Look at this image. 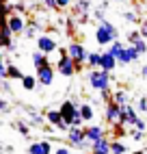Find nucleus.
Returning a JSON list of instances; mask_svg holds the SVG:
<instances>
[{
    "instance_id": "f257e3e1",
    "label": "nucleus",
    "mask_w": 147,
    "mask_h": 154,
    "mask_svg": "<svg viewBox=\"0 0 147 154\" xmlns=\"http://www.w3.org/2000/svg\"><path fill=\"white\" fill-rule=\"evenodd\" d=\"M93 37H95L98 46H110L112 42H117V39H119V30H117V26H115L112 22L102 20V22H98Z\"/></svg>"
},
{
    "instance_id": "f03ea898",
    "label": "nucleus",
    "mask_w": 147,
    "mask_h": 154,
    "mask_svg": "<svg viewBox=\"0 0 147 154\" xmlns=\"http://www.w3.org/2000/svg\"><path fill=\"white\" fill-rule=\"evenodd\" d=\"M67 146L76 150H91V143L87 141V132L82 126H69L67 130Z\"/></svg>"
},
{
    "instance_id": "7ed1b4c3",
    "label": "nucleus",
    "mask_w": 147,
    "mask_h": 154,
    "mask_svg": "<svg viewBox=\"0 0 147 154\" xmlns=\"http://www.w3.org/2000/svg\"><path fill=\"white\" fill-rule=\"evenodd\" d=\"M89 85L93 91H108L110 89V72H104V69H91L89 72Z\"/></svg>"
},
{
    "instance_id": "20e7f679",
    "label": "nucleus",
    "mask_w": 147,
    "mask_h": 154,
    "mask_svg": "<svg viewBox=\"0 0 147 154\" xmlns=\"http://www.w3.org/2000/svg\"><path fill=\"white\" fill-rule=\"evenodd\" d=\"M80 67H82V65H78V63H76V61H74L69 54L56 61V72H58L61 76H65V78H71V76L76 74Z\"/></svg>"
},
{
    "instance_id": "39448f33",
    "label": "nucleus",
    "mask_w": 147,
    "mask_h": 154,
    "mask_svg": "<svg viewBox=\"0 0 147 154\" xmlns=\"http://www.w3.org/2000/svg\"><path fill=\"white\" fill-rule=\"evenodd\" d=\"M136 122H139V111L136 106L132 104H123L121 106V115H119V126H136Z\"/></svg>"
},
{
    "instance_id": "423d86ee",
    "label": "nucleus",
    "mask_w": 147,
    "mask_h": 154,
    "mask_svg": "<svg viewBox=\"0 0 147 154\" xmlns=\"http://www.w3.org/2000/svg\"><path fill=\"white\" fill-rule=\"evenodd\" d=\"M58 111H61V115H63V122H65L67 126H74V117L78 115V102L65 100V102L58 106Z\"/></svg>"
},
{
    "instance_id": "0eeeda50",
    "label": "nucleus",
    "mask_w": 147,
    "mask_h": 154,
    "mask_svg": "<svg viewBox=\"0 0 147 154\" xmlns=\"http://www.w3.org/2000/svg\"><path fill=\"white\" fill-rule=\"evenodd\" d=\"M119 115H121V104H117L115 100H108L106 106H104V119H106L108 124L117 126L119 124Z\"/></svg>"
},
{
    "instance_id": "6e6552de",
    "label": "nucleus",
    "mask_w": 147,
    "mask_h": 154,
    "mask_svg": "<svg viewBox=\"0 0 147 154\" xmlns=\"http://www.w3.org/2000/svg\"><path fill=\"white\" fill-rule=\"evenodd\" d=\"M35 76H37V83L41 87H50L52 83H54V78H56V67H52V65H46V67H41L35 72Z\"/></svg>"
},
{
    "instance_id": "1a4fd4ad",
    "label": "nucleus",
    "mask_w": 147,
    "mask_h": 154,
    "mask_svg": "<svg viewBox=\"0 0 147 154\" xmlns=\"http://www.w3.org/2000/svg\"><path fill=\"white\" fill-rule=\"evenodd\" d=\"M67 54L74 59V61H76V63L78 65H85L87 63V48L85 46H82V44H78V42H71L69 46H67Z\"/></svg>"
},
{
    "instance_id": "9d476101",
    "label": "nucleus",
    "mask_w": 147,
    "mask_h": 154,
    "mask_svg": "<svg viewBox=\"0 0 147 154\" xmlns=\"http://www.w3.org/2000/svg\"><path fill=\"white\" fill-rule=\"evenodd\" d=\"M139 52H136V48L134 46H128L125 44V48L121 50V54L117 57V63L121 65V67H128V65H132V63H136V61H139Z\"/></svg>"
},
{
    "instance_id": "9b49d317",
    "label": "nucleus",
    "mask_w": 147,
    "mask_h": 154,
    "mask_svg": "<svg viewBox=\"0 0 147 154\" xmlns=\"http://www.w3.org/2000/svg\"><path fill=\"white\" fill-rule=\"evenodd\" d=\"M26 152L28 154H54V148H52L50 139H37V141H30Z\"/></svg>"
},
{
    "instance_id": "f8f14e48",
    "label": "nucleus",
    "mask_w": 147,
    "mask_h": 154,
    "mask_svg": "<svg viewBox=\"0 0 147 154\" xmlns=\"http://www.w3.org/2000/svg\"><path fill=\"white\" fill-rule=\"evenodd\" d=\"M37 50H41L44 54L50 57L52 52H56V50H58V44H56L50 35H39V37H37Z\"/></svg>"
},
{
    "instance_id": "ddd939ff",
    "label": "nucleus",
    "mask_w": 147,
    "mask_h": 154,
    "mask_svg": "<svg viewBox=\"0 0 147 154\" xmlns=\"http://www.w3.org/2000/svg\"><path fill=\"white\" fill-rule=\"evenodd\" d=\"M46 122H48L50 126H54L56 130H65V132L69 130V126L63 122V115H61L58 109H50V111L46 113Z\"/></svg>"
},
{
    "instance_id": "4468645a",
    "label": "nucleus",
    "mask_w": 147,
    "mask_h": 154,
    "mask_svg": "<svg viewBox=\"0 0 147 154\" xmlns=\"http://www.w3.org/2000/svg\"><path fill=\"white\" fill-rule=\"evenodd\" d=\"M9 28H11L13 35H24V28H26V20H24V15L11 13V15H9Z\"/></svg>"
},
{
    "instance_id": "2eb2a0df",
    "label": "nucleus",
    "mask_w": 147,
    "mask_h": 154,
    "mask_svg": "<svg viewBox=\"0 0 147 154\" xmlns=\"http://www.w3.org/2000/svg\"><path fill=\"white\" fill-rule=\"evenodd\" d=\"M85 132H87V141L89 143H95V141H100V139L106 137V132H104V128L100 124H89L85 128Z\"/></svg>"
},
{
    "instance_id": "dca6fc26",
    "label": "nucleus",
    "mask_w": 147,
    "mask_h": 154,
    "mask_svg": "<svg viewBox=\"0 0 147 154\" xmlns=\"http://www.w3.org/2000/svg\"><path fill=\"white\" fill-rule=\"evenodd\" d=\"M117 59H115L110 52H106V50H102V61H100V69L104 72H112V69H117Z\"/></svg>"
},
{
    "instance_id": "f3484780",
    "label": "nucleus",
    "mask_w": 147,
    "mask_h": 154,
    "mask_svg": "<svg viewBox=\"0 0 147 154\" xmlns=\"http://www.w3.org/2000/svg\"><path fill=\"white\" fill-rule=\"evenodd\" d=\"M110 141L112 139H108V137H104V139H100V141H95V143H91V154H110Z\"/></svg>"
},
{
    "instance_id": "a211bd4d",
    "label": "nucleus",
    "mask_w": 147,
    "mask_h": 154,
    "mask_svg": "<svg viewBox=\"0 0 147 154\" xmlns=\"http://www.w3.org/2000/svg\"><path fill=\"white\" fill-rule=\"evenodd\" d=\"M11 48H13L11 28H0V50H11Z\"/></svg>"
},
{
    "instance_id": "6ab92c4d",
    "label": "nucleus",
    "mask_w": 147,
    "mask_h": 154,
    "mask_svg": "<svg viewBox=\"0 0 147 154\" xmlns=\"http://www.w3.org/2000/svg\"><path fill=\"white\" fill-rule=\"evenodd\" d=\"M30 61H33V67H35V69H41V67L50 65L48 54H44L41 50H37V52H33V54H30Z\"/></svg>"
},
{
    "instance_id": "aec40b11",
    "label": "nucleus",
    "mask_w": 147,
    "mask_h": 154,
    "mask_svg": "<svg viewBox=\"0 0 147 154\" xmlns=\"http://www.w3.org/2000/svg\"><path fill=\"white\" fill-rule=\"evenodd\" d=\"M100 61H102V50H95V52H89L87 54V67L89 69H98L100 67Z\"/></svg>"
},
{
    "instance_id": "412c9836",
    "label": "nucleus",
    "mask_w": 147,
    "mask_h": 154,
    "mask_svg": "<svg viewBox=\"0 0 147 154\" xmlns=\"http://www.w3.org/2000/svg\"><path fill=\"white\" fill-rule=\"evenodd\" d=\"M78 111H80V115L85 122H93V115H95V111H93L91 104H87V102H80L78 104Z\"/></svg>"
},
{
    "instance_id": "4be33fe9",
    "label": "nucleus",
    "mask_w": 147,
    "mask_h": 154,
    "mask_svg": "<svg viewBox=\"0 0 147 154\" xmlns=\"http://www.w3.org/2000/svg\"><path fill=\"white\" fill-rule=\"evenodd\" d=\"M22 76H24V72L20 69L17 65L7 63V78H9V80H22Z\"/></svg>"
},
{
    "instance_id": "5701e85b",
    "label": "nucleus",
    "mask_w": 147,
    "mask_h": 154,
    "mask_svg": "<svg viewBox=\"0 0 147 154\" xmlns=\"http://www.w3.org/2000/svg\"><path fill=\"white\" fill-rule=\"evenodd\" d=\"M20 83H22V87H24L26 91H33V89H35V87L39 85V83H37V76H35V74H24Z\"/></svg>"
},
{
    "instance_id": "b1692460",
    "label": "nucleus",
    "mask_w": 147,
    "mask_h": 154,
    "mask_svg": "<svg viewBox=\"0 0 147 154\" xmlns=\"http://www.w3.org/2000/svg\"><path fill=\"white\" fill-rule=\"evenodd\" d=\"M110 154H128V146L119 139H112L110 141Z\"/></svg>"
},
{
    "instance_id": "393cba45",
    "label": "nucleus",
    "mask_w": 147,
    "mask_h": 154,
    "mask_svg": "<svg viewBox=\"0 0 147 154\" xmlns=\"http://www.w3.org/2000/svg\"><path fill=\"white\" fill-rule=\"evenodd\" d=\"M123 48H125V42H121V39H117V42H112V44H110V46L106 48V52H110V54H112L115 59H117V57L121 54V50H123Z\"/></svg>"
},
{
    "instance_id": "a878e982",
    "label": "nucleus",
    "mask_w": 147,
    "mask_h": 154,
    "mask_svg": "<svg viewBox=\"0 0 147 154\" xmlns=\"http://www.w3.org/2000/svg\"><path fill=\"white\" fill-rule=\"evenodd\" d=\"M112 100L115 102H117V104H128V100H130V94H128V91H125V89H119V91H115V94H112Z\"/></svg>"
},
{
    "instance_id": "bb28decb",
    "label": "nucleus",
    "mask_w": 147,
    "mask_h": 154,
    "mask_svg": "<svg viewBox=\"0 0 147 154\" xmlns=\"http://www.w3.org/2000/svg\"><path fill=\"white\" fill-rule=\"evenodd\" d=\"M37 28H39V24L35 22V20H33V22H26V28H24V37H26V39H33V37L37 35Z\"/></svg>"
},
{
    "instance_id": "cd10ccee",
    "label": "nucleus",
    "mask_w": 147,
    "mask_h": 154,
    "mask_svg": "<svg viewBox=\"0 0 147 154\" xmlns=\"http://www.w3.org/2000/svg\"><path fill=\"white\" fill-rule=\"evenodd\" d=\"M13 128H15L22 137H28V135H30V126H28V122H22V119H20V122H15V124H13Z\"/></svg>"
},
{
    "instance_id": "c85d7f7f",
    "label": "nucleus",
    "mask_w": 147,
    "mask_h": 154,
    "mask_svg": "<svg viewBox=\"0 0 147 154\" xmlns=\"http://www.w3.org/2000/svg\"><path fill=\"white\" fill-rule=\"evenodd\" d=\"M89 9H91V0H76V11L80 15H87Z\"/></svg>"
},
{
    "instance_id": "c756f323",
    "label": "nucleus",
    "mask_w": 147,
    "mask_h": 154,
    "mask_svg": "<svg viewBox=\"0 0 147 154\" xmlns=\"http://www.w3.org/2000/svg\"><path fill=\"white\" fill-rule=\"evenodd\" d=\"M13 13V5H9L7 0H0V17H9Z\"/></svg>"
},
{
    "instance_id": "7c9ffc66",
    "label": "nucleus",
    "mask_w": 147,
    "mask_h": 154,
    "mask_svg": "<svg viewBox=\"0 0 147 154\" xmlns=\"http://www.w3.org/2000/svg\"><path fill=\"white\" fill-rule=\"evenodd\" d=\"M106 9H108V2H106V0H104V2H100V7L95 9V13H93V15H95V20H98V22H102V20H106V17H104V11H106Z\"/></svg>"
},
{
    "instance_id": "2f4dec72",
    "label": "nucleus",
    "mask_w": 147,
    "mask_h": 154,
    "mask_svg": "<svg viewBox=\"0 0 147 154\" xmlns=\"http://www.w3.org/2000/svg\"><path fill=\"white\" fill-rule=\"evenodd\" d=\"M139 39H143L141 30H130V33H128V46H134Z\"/></svg>"
},
{
    "instance_id": "473e14b6",
    "label": "nucleus",
    "mask_w": 147,
    "mask_h": 154,
    "mask_svg": "<svg viewBox=\"0 0 147 154\" xmlns=\"http://www.w3.org/2000/svg\"><path fill=\"white\" fill-rule=\"evenodd\" d=\"M0 80H9V78H7V63H4V52H0Z\"/></svg>"
},
{
    "instance_id": "72a5a7b5",
    "label": "nucleus",
    "mask_w": 147,
    "mask_h": 154,
    "mask_svg": "<svg viewBox=\"0 0 147 154\" xmlns=\"http://www.w3.org/2000/svg\"><path fill=\"white\" fill-rule=\"evenodd\" d=\"M134 48H136V52H139L141 57L147 54V42H145V39H139V42L134 44Z\"/></svg>"
},
{
    "instance_id": "f704fd0d",
    "label": "nucleus",
    "mask_w": 147,
    "mask_h": 154,
    "mask_svg": "<svg viewBox=\"0 0 147 154\" xmlns=\"http://www.w3.org/2000/svg\"><path fill=\"white\" fill-rule=\"evenodd\" d=\"M123 20L130 22V24H136V22H139V15H136L134 11H123Z\"/></svg>"
},
{
    "instance_id": "c9c22d12",
    "label": "nucleus",
    "mask_w": 147,
    "mask_h": 154,
    "mask_svg": "<svg viewBox=\"0 0 147 154\" xmlns=\"http://www.w3.org/2000/svg\"><path fill=\"white\" fill-rule=\"evenodd\" d=\"M130 137H132V141H136V143H141V141L145 139V132H143V130H136V128H132V132H130Z\"/></svg>"
},
{
    "instance_id": "e433bc0d",
    "label": "nucleus",
    "mask_w": 147,
    "mask_h": 154,
    "mask_svg": "<svg viewBox=\"0 0 147 154\" xmlns=\"http://www.w3.org/2000/svg\"><path fill=\"white\" fill-rule=\"evenodd\" d=\"M136 111L143 113V115L147 113V98H145V96H143V98H139V102H136Z\"/></svg>"
},
{
    "instance_id": "4c0bfd02",
    "label": "nucleus",
    "mask_w": 147,
    "mask_h": 154,
    "mask_svg": "<svg viewBox=\"0 0 147 154\" xmlns=\"http://www.w3.org/2000/svg\"><path fill=\"white\" fill-rule=\"evenodd\" d=\"M41 5H44L46 9H52V11H58V5H56V0H41Z\"/></svg>"
},
{
    "instance_id": "58836bf2",
    "label": "nucleus",
    "mask_w": 147,
    "mask_h": 154,
    "mask_svg": "<svg viewBox=\"0 0 147 154\" xmlns=\"http://www.w3.org/2000/svg\"><path fill=\"white\" fill-rule=\"evenodd\" d=\"M54 154H74V152L69 150V146H58L54 148Z\"/></svg>"
},
{
    "instance_id": "ea45409f",
    "label": "nucleus",
    "mask_w": 147,
    "mask_h": 154,
    "mask_svg": "<svg viewBox=\"0 0 147 154\" xmlns=\"http://www.w3.org/2000/svg\"><path fill=\"white\" fill-rule=\"evenodd\" d=\"M134 128H136V130H143V132H147V122L139 117V122H136V126H134Z\"/></svg>"
},
{
    "instance_id": "a19ab883",
    "label": "nucleus",
    "mask_w": 147,
    "mask_h": 154,
    "mask_svg": "<svg viewBox=\"0 0 147 154\" xmlns=\"http://www.w3.org/2000/svg\"><path fill=\"white\" fill-rule=\"evenodd\" d=\"M13 11H15V13H20V15H22V13H26V5H22V2L13 5Z\"/></svg>"
},
{
    "instance_id": "79ce46f5",
    "label": "nucleus",
    "mask_w": 147,
    "mask_h": 154,
    "mask_svg": "<svg viewBox=\"0 0 147 154\" xmlns=\"http://www.w3.org/2000/svg\"><path fill=\"white\" fill-rule=\"evenodd\" d=\"M141 35H143V39H147V20L141 22Z\"/></svg>"
},
{
    "instance_id": "37998d69",
    "label": "nucleus",
    "mask_w": 147,
    "mask_h": 154,
    "mask_svg": "<svg viewBox=\"0 0 147 154\" xmlns=\"http://www.w3.org/2000/svg\"><path fill=\"white\" fill-rule=\"evenodd\" d=\"M56 5H58V9H67L71 5V0H56Z\"/></svg>"
},
{
    "instance_id": "c03bdc74",
    "label": "nucleus",
    "mask_w": 147,
    "mask_h": 154,
    "mask_svg": "<svg viewBox=\"0 0 147 154\" xmlns=\"http://www.w3.org/2000/svg\"><path fill=\"white\" fill-rule=\"evenodd\" d=\"M7 111H9V102L0 98V113H7Z\"/></svg>"
},
{
    "instance_id": "a18cd8bd",
    "label": "nucleus",
    "mask_w": 147,
    "mask_h": 154,
    "mask_svg": "<svg viewBox=\"0 0 147 154\" xmlns=\"http://www.w3.org/2000/svg\"><path fill=\"white\" fill-rule=\"evenodd\" d=\"M24 111H26V113H28V115H30V117H35V115H39V113H37V111H35V109H33V106H26V109H24Z\"/></svg>"
},
{
    "instance_id": "49530a36",
    "label": "nucleus",
    "mask_w": 147,
    "mask_h": 154,
    "mask_svg": "<svg viewBox=\"0 0 147 154\" xmlns=\"http://www.w3.org/2000/svg\"><path fill=\"white\" fill-rule=\"evenodd\" d=\"M0 28H9V17H0Z\"/></svg>"
},
{
    "instance_id": "de8ad7c7",
    "label": "nucleus",
    "mask_w": 147,
    "mask_h": 154,
    "mask_svg": "<svg viewBox=\"0 0 147 154\" xmlns=\"http://www.w3.org/2000/svg\"><path fill=\"white\" fill-rule=\"evenodd\" d=\"M115 128H117V137H123V135H125V130H123V126H119V124H117Z\"/></svg>"
},
{
    "instance_id": "09e8293b",
    "label": "nucleus",
    "mask_w": 147,
    "mask_h": 154,
    "mask_svg": "<svg viewBox=\"0 0 147 154\" xmlns=\"http://www.w3.org/2000/svg\"><path fill=\"white\" fill-rule=\"evenodd\" d=\"M141 78L147 80V65H141Z\"/></svg>"
},
{
    "instance_id": "8fccbe9b",
    "label": "nucleus",
    "mask_w": 147,
    "mask_h": 154,
    "mask_svg": "<svg viewBox=\"0 0 147 154\" xmlns=\"http://www.w3.org/2000/svg\"><path fill=\"white\" fill-rule=\"evenodd\" d=\"M63 57H67V48H58V59H63Z\"/></svg>"
},
{
    "instance_id": "3c124183",
    "label": "nucleus",
    "mask_w": 147,
    "mask_h": 154,
    "mask_svg": "<svg viewBox=\"0 0 147 154\" xmlns=\"http://www.w3.org/2000/svg\"><path fill=\"white\" fill-rule=\"evenodd\" d=\"M4 150H7V146H4L2 141H0V152H4Z\"/></svg>"
},
{
    "instance_id": "603ef678",
    "label": "nucleus",
    "mask_w": 147,
    "mask_h": 154,
    "mask_svg": "<svg viewBox=\"0 0 147 154\" xmlns=\"http://www.w3.org/2000/svg\"><path fill=\"white\" fill-rule=\"evenodd\" d=\"M134 154H145V150H136V152H134Z\"/></svg>"
},
{
    "instance_id": "864d4df0",
    "label": "nucleus",
    "mask_w": 147,
    "mask_h": 154,
    "mask_svg": "<svg viewBox=\"0 0 147 154\" xmlns=\"http://www.w3.org/2000/svg\"><path fill=\"white\" fill-rule=\"evenodd\" d=\"M112 2H123V0H112Z\"/></svg>"
},
{
    "instance_id": "5fc2aeb1",
    "label": "nucleus",
    "mask_w": 147,
    "mask_h": 154,
    "mask_svg": "<svg viewBox=\"0 0 147 154\" xmlns=\"http://www.w3.org/2000/svg\"><path fill=\"white\" fill-rule=\"evenodd\" d=\"M0 128H2V119H0Z\"/></svg>"
},
{
    "instance_id": "6e6d98bb",
    "label": "nucleus",
    "mask_w": 147,
    "mask_h": 154,
    "mask_svg": "<svg viewBox=\"0 0 147 154\" xmlns=\"http://www.w3.org/2000/svg\"><path fill=\"white\" fill-rule=\"evenodd\" d=\"M89 154H91V152H89Z\"/></svg>"
}]
</instances>
